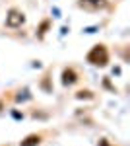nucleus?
<instances>
[{
    "label": "nucleus",
    "instance_id": "1",
    "mask_svg": "<svg viewBox=\"0 0 130 146\" xmlns=\"http://www.w3.org/2000/svg\"><path fill=\"white\" fill-rule=\"evenodd\" d=\"M87 62L95 64V66H105L109 62V53L105 45H95L89 53H87Z\"/></svg>",
    "mask_w": 130,
    "mask_h": 146
},
{
    "label": "nucleus",
    "instance_id": "2",
    "mask_svg": "<svg viewBox=\"0 0 130 146\" xmlns=\"http://www.w3.org/2000/svg\"><path fill=\"white\" fill-rule=\"evenodd\" d=\"M23 22H25V16L20 10H16V8H12L8 12V16H6V25L8 27H20Z\"/></svg>",
    "mask_w": 130,
    "mask_h": 146
},
{
    "label": "nucleus",
    "instance_id": "3",
    "mask_svg": "<svg viewBox=\"0 0 130 146\" xmlns=\"http://www.w3.org/2000/svg\"><path fill=\"white\" fill-rule=\"evenodd\" d=\"M78 82V74L72 70V68H64L62 70V84L64 86H72Z\"/></svg>",
    "mask_w": 130,
    "mask_h": 146
},
{
    "label": "nucleus",
    "instance_id": "4",
    "mask_svg": "<svg viewBox=\"0 0 130 146\" xmlns=\"http://www.w3.org/2000/svg\"><path fill=\"white\" fill-rule=\"evenodd\" d=\"M80 6L84 8H91V10H99L107 6V0H80Z\"/></svg>",
    "mask_w": 130,
    "mask_h": 146
},
{
    "label": "nucleus",
    "instance_id": "5",
    "mask_svg": "<svg viewBox=\"0 0 130 146\" xmlns=\"http://www.w3.org/2000/svg\"><path fill=\"white\" fill-rule=\"evenodd\" d=\"M39 142H41V136L39 135H29L20 142V146H39Z\"/></svg>",
    "mask_w": 130,
    "mask_h": 146
},
{
    "label": "nucleus",
    "instance_id": "6",
    "mask_svg": "<svg viewBox=\"0 0 130 146\" xmlns=\"http://www.w3.org/2000/svg\"><path fill=\"white\" fill-rule=\"evenodd\" d=\"M49 23H51L49 20H45V22L41 23V27H39V37H43V35H45V31L49 29Z\"/></svg>",
    "mask_w": 130,
    "mask_h": 146
},
{
    "label": "nucleus",
    "instance_id": "7",
    "mask_svg": "<svg viewBox=\"0 0 130 146\" xmlns=\"http://www.w3.org/2000/svg\"><path fill=\"white\" fill-rule=\"evenodd\" d=\"M78 98H80V100H84V98L89 100V98H93V96H91V92H78Z\"/></svg>",
    "mask_w": 130,
    "mask_h": 146
},
{
    "label": "nucleus",
    "instance_id": "8",
    "mask_svg": "<svg viewBox=\"0 0 130 146\" xmlns=\"http://www.w3.org/2000/svg\"><path fill=\"white\" fill-rule=\"evenodd\" d=\"M97 146H111V144H109V140H105V138H101V140L97 142Z\"/></svg>",
    "mask_w": 130,
    "mask_h": 146
},
{
    "label": "nucleus",
    "instance_id": "9",
    "mask_svg": "<svg viewBox=\"0 0 130 146\" xmlns=\"http://www.w3.org/2000/svg\"><path fill=\"white\" fill-rule=\"evenodd\" d=\"M0 111H2V101H0Z\"/></svg>",
    "mask_w": 130,
    "mask_h": 146
}]
</instances>
